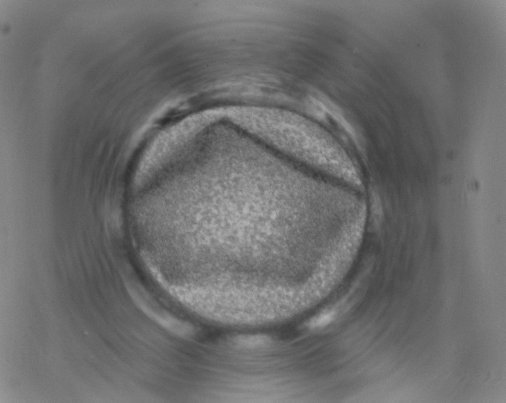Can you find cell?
I'll use <instances>...</instances> for the list:
<instances>
[{
  "instance_id": "obj_1",
  "label": "cell",
  "mask_w": 506,
  "mask_h": 403,
  "mask_svg": "<svg viewBox=\"0 0 506 403\" xmlns=\"http://www.w3.org/2000/svg\"><path fill=\"white\" fill-rule=\"evenodd\" d=\"M133 299L136 306L150 318L154 320L157 324L161 325L164 329L170 331L171 333L177 335L179 337H191L194 334V328L188 323L176 318L170 313L157 307L155 305H150L144 302L139 296H133Z\"/></svg>"
},
{
  "instance_id": "obj_2",
  "label": "cell",
  "mask_w": 506,
  "mask_h": 403,
  "mask_svg": "<svg viewBox=\"0 0 506 403\" xmlns=\"http://www.w3.org/2000/svg\"><path fill=\"white\" fill-rule=\"evenodd\" d=\"M237 344L246 348H258L269 343V340L264 336H245L237 340Z\"/></svg>"
},
{
  "instance_id": "obj_3",
  "label": "cell",
  "mask_w": 506,
  "mask_h": 403,
  "mask_svg": "<svg viewBox=\"0 0 506 403\" xmlns=\"http://www.w3.org/2000/svg\"><path fill=\"white\" fill-rule=\"evenodd\" d=\"M335 317L334 312H326L322 313L321 315L316 317L312 323L311 326L313 328H321L325 326L328 325Z\"/></svg>"
}]
</instances>
